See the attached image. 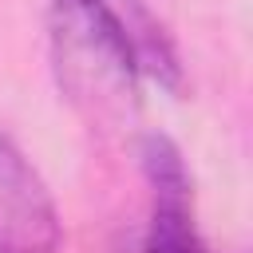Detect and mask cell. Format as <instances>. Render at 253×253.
Listing matches in <instances>:
<instances>
[{
  "mask_svg": "<svg viewBox=\"0 0 253 253\" xmlns=\"http://www.w3.org/2000/svg\"><path fill=\"white\" fill-rule=\"evenodd\" d=\"M51 71L87 126L123 134L138 119V79L186 91L182 55L142 0H47Z\"/></svg>",
  "mask_w": 253,
  "mask_h": 253,
  "instance_id": "obj_1",
  "label": "cell"
},
{
  "mask_svg": "<svg viewBox=\"0 0 253 253\" xmlns=\"http://www.w3.org/2000/svg\"><path fill=\"white\" fill-rule=\"evenodd\" d=\"M63 221L24 150L0 134V253H55Z\"/></svg>",
  "mask_w": 253,
  "mask_h": 253,
  "instance_id": "obj_3",
  "label": "cell"
},
{
  "mask_svg": "<svg viewBox=\"0 0 253 253\" xmlns=\"http://www.w3.org/2000/svg\"><path fill=\"white\" fill-rule=\"evenodd\" d=\"M142 178L150 190V221H146V253H210L198 229L194 178L174 138L142 134L138 142Z\"/></svg>",
  "mask_w": 253,
  "mask_h": 253,
  "instance_id": "obj_2",
  "label": "cell"
}]
</instances>
